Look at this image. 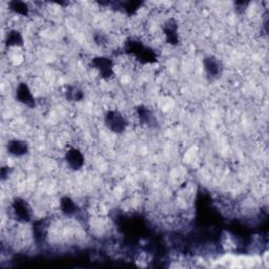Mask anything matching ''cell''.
Masks as SVG:
<instances>
[{"mask_svg":"<svg viewBox=\"0 0 269 269\" xmlns=\"http://www.w3.org/2000/svg\"><path fill=\"white\" fill-rule=\"evenodd\" d=\"M105 126L114 133H122L127 127V120L117 109H109L104 116Z\"/></svg>","mask_w":269,"mask_h":269,"instance_id":"1","label":"cell"},{"mask_svg":"<svg viewBox=\"0 0 269 269\" xmlns=\"http://www.w3.org/2000/svg\"><path fill=\"white\" fill-rule=\"evenodd\" d=\"M12 212L19 223H29L32 221L33 211L28 201L22 198H15L12 202Z\"/></svg>","mask_w":269,"mask_h":269,"instance_id":"2","label":"cell"},{"mask_svg":"<svg viewBox=\"0 0 269 269\" xmlns=\"http://www.w3.org/2000/svg\"><path fill=\"white\" fill-rule=\"evenodd\" d=\"M91 63L103 79H109L114 75V63L112 59L103 56H98L92 59Z\"/></svg>","mask_w":269,"mask_h":269,"instance_id":"3","label":"cell"},{"mask_svg":"<svg viewBox=\"0 0 269 269\" xmlns=\"http://www.w3.org/2000/svg\"><path fill=\"white\" fill-rule=\"evenodd\" d=\"M65 162L73 170H79L84 165V155L76 148H71L65 152Z\"/></svg>","mask_w":269,"mask_h":269,"instance_id":"4","label":"cell"},{"mask_svg":"<svg viewBox=\"0 0 269 269\" xmlns=\"http://www.w3.org/2000/svg\"><path fill=\"white\" fill-rule=\"evenodd\" d=\"M16 99L30 108H34L36 106L35 98L32 94V91L30 90L29 85L24 82H21L18 84L16 89Z\"/></svg>","mask_w":269,"mask_h":269,"instance_id":"5","label":"cell"},{"mask_svg":"<svg viewBox=\"0 0 269 269\" xmlns=\"http://www.w3.org/2000/svg\"><path fill=\"white\" fill-rule=\"evenodd\" d=\"M203 65L207 73V75L214 78L219 77L220 75H221L222 70H223L221 61H220L218 58H216L215 56H206L203 59Z\"/></svg>","mask_w":269,"mask_h":269,"instance_id":"6","label":"cell"},{"mask_svg":"<svg viewBox=\"0 0 269 269\" xmlns=\"http://www.w3.org/2000/svg\"><path fill=\"white\" fill-rule=\"evenodd\" d=\"M8 153L14 157H23L29 153V144L20 139L10 140L7 145Z\"/></svg>","mask_w":269,"mask_h":269,"instance_id":"7","label":"cell"},{"mask_svg":"<svg viewBox=\"0 0 269 269\" xmlns=\"http://www.w3.org/2000/svg\"><path fill=\"white\" fill-rule=\"evenodd\" d=\"M163 33L167 43L176 45L179 42L178 27H177V21L175 19H168L165 22L163 27Z\"/></svg>","mask_w":269,"mask_h":269,"instance_id":"8","label":"cell"},{"mask_svg":"<svg viewBox=\"0 0 269 269\" xmlns=\"http://www.w3.org/2000/svg\"><path fill=\"white\" fill-rule=\"evenodd\" d=\"M60 210L65 217L76 216L79 213L78 205L70 197H63L60 200Z\"/></svg>","mask_w":269,"mask_h":269,"instance_id":"9","label":"cell"},{"mask_svg":"<svg viewBox=\"0 0 269 269\" xmlns=\"http://www.w3.org/2000/svg\"><path fill=\"white\" fill-rule=\"evenodd\" d=\"M137 114H138V119L142 124L150 125L154 123L155 117L150 108H146L145 106H139L137 109Z\"/></svg>","mask_w":269,"mask_h":269,"instance_id":"10","label":"cell"},{"mask_svg":"<svg viewBox=\"0 0 269 269\" xmlns=\"http://www.w3.org/2000/svg\"><path fill=\"white\" fill-rule=\"evenodd\" d=\"M6 43L8 46H22L23 37L17 30H12L7 34Z\"/></svg>","mask_w":269,"mask_h":269,"instance_id":"11","label":"cell"},{"mask_svg":"<svg viewBox=\"0 0 269 269\" xmlns=\"http://www.w3.org/2000/svg\"><path fill=\"white\" fill-rule=\"evenodd\" d=\"M65 97L70 101L79 102L84 98V93L78 87H68L65 92Z\"/></svg>","mask_w":269,"mask_h":269,"instance_id":"12","label":"cell"},{"mask_svg":"<svg viewBox=\"0 0 269 269\" xmlns=\"http://www.w3.org/2000/svg\"><path fill=\"white\" fill-rule=\"evenodd\" d=\"M9 7L11 11H13L16 14H19L22 16H27L30 11L28 5L22 2H11L9 3Z\"/></svg>","mask_w":269,"mask_h":269,"instance_id":"13","label":"cell"},{"mask_svg":"<svg viewBox=\"0 0 269 269\" xmlns=\"http://www.w3.org/2000/svg\"><path fill=\"white\" fill-rule=\"evenodd\" d=\"M11 170H12L11 167H8V166H4L2 168V179L3 180H6V178L9 177V175L11 173Z\"/></svg>","mask_w":269,"mask_h":269,"instance_id":"14","label":"cell"}]
</instances>
